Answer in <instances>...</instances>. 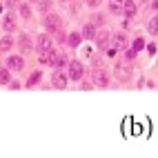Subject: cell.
<instances>
[{
  "instance_id": "603a6c76",
  "label": "cell",
  "mask_w": 158,
  "mask_h": 158,
  "mask_svg": "<svg viewBox=\"0 0 158 158\" xmlns=\"http://www.w3.org/2000/svg\"><path fill=\"white\" fill-rule=\"evenodd\" d=\"M143 47H145V40H143V38H136V40H134V51H140Z\"/></svg>"
},
{
  "instance_id": "d4e9b609",
  "label": "cell",
  "mask_w": 158,
  "mask_h": 158,
  "mask_svg": "<svg viewBox=\"0 0 158 158\" xmlns=\"http://www.w3.org/2000/svg\"><path fill=\"white\" fill-rule=\"evenodd\" d=\"M100 2H102V0H87V5H89V7H98Z\"/></svg>"
},
{
  "instance_id": "7c38bea8",
  "label": "cell",
  "mask_w": 158,
  "mask_h": 158,
  "mask_svg": "<svg viewBox=\"0 0 158 158\" xmlns=\"http://www.w3.org/2000/svg\"><path fill=\"white\" fill-rule=\"evenodd\" d=\"M65 62H67V58L65 56H62V54H54V58H51V65H54V67H62V65H65Z\"/></svg>"
},
{
  "instance_id": "8fae6325",
  "label": "cell",
  "mask_w": 158,
  "mask_h": 158,
  "mask_svg": "<svg viewBox=\"0 0 158 158\" xmlns=\"http://www.w3.org/2000/svg\"><path fill=\"white\" fill-rule=\"evenodd\" d=\"M20 51H23V54H27V51H31V40H29V36H23L20 38Z\"/></svg>"
},
{
  "instance_id": "ac0fdd59",
  "label": "cell",
  "mask_w": 158,
  "mask_h": 158,
  "mask_svg": "<svg viewBox=\"0 0 158 158\" xmlns=\"http://www.w3.org/2000/svg\"><path fill=\"white\" fill-rule=\"evenodd\" d=\"M147 27H149V34H154V36H158V14L149 20V25H147Z\"/></svg>"
},
{
  "instance_id": "4fadbf2b",
  "label": "cell",
  "mask_w": 158,
  "mask_h": 158,
  "mask_svg": "<svg viewBox=\"0 0 158 158\" xmlns=\"http://www.w3.org/2000/svg\"><path fill=\"white\" fill-rule=\"evenodd\" d=\"M2 27H5V31H14V29H16V20H14L11 16H5Z\"/></svg>"
},
{
  "instance_id": "2e32d148",
  "label": "cell",
  "mask_w": 158,
  "mask_h": 158,
  "mask_svg": "<svg viewBox=\"0 0 158 158\" xmlns=\"http://www.w3.org/2000/svg\"><path fill=\"white\" fill-rule=\"evenodd\" d=\"M80 40H82L80 34H69V36H67V43H69L71 47H78V45H80Z\"/></svg>"
},
{
  "instance_id": "44dd1931",
  "label": "cell",
  "mask_w": 158,
  "mask_h": 158,
  "mask_svg": "<svg viewBox=\"0 0 158 158\" xmlns=\"http://www.w3.org/2000/svg\"><path fill=\"white\" fill-rule=\"evenodd\" d=\"M9 78H11V76H9V71L7 69H0V82H2V85H7Z\"/></svg>"
},
{
  "instance_id": "8992f818",
  "label": "cell",
  "mask_w": 158,
  "mask_h": 158,
  "mask_svg": "<svg viewBox=\"0 0 158 158\" xmlns=\"http://www.w3.org/2000/svg\"><path fill=\"white\" fill-rule=\"evenodd\" d=\"M7 65H9V69L20 71V69L25 67V60H23V56H9L7 58Z\"/></svg>"
},
{
  "instance_id": "484cf974",
  "label": "cell",
  "mask_w": 158,
  "mask_h": 158,
  "mask_svg": "<svg viewBox=\"0 0 158 158\" xmlns=\"http://www.w3.org/2000/svg\"><path fill=\"white\" fill-rule=\"evenodd\" d=\"M62 2H65V5H71V2H73V0H62Z\"/></svg>"
},
{
  "instance_id": "9c48e42d",
  "label": "cell",
  "mask_w": 158,
  "mask_h": 158,
  "mask_svg": "<svg viewBox=\"0 0 158 158\" xmlns=\"http://www.w3.org/2000/svg\"><path fill=\"white\" fill-rule=\"evenodd\" d=\"M82 38H96V27H94L91 23H87L85 27H82Z\"/></svg>"
},
{
  "instance_id": "277c9868",
  "label": "cell",
  "mask_w": 158,
  "mask_h": 158,
  "mask_svg": "<svg viewBox=\"0 0 158 158\" xmlns=\"http://www.w3.org/2000/svg\"><path fill=\"white\" fill-rule=\"evenodd\" d=\"M60 27H62V23H60V18L58 16H47L45 18V29L49 31V34H56V31H60Z\"/></svg>"
},
{
  "instance_id": "30bf717a",
  "label": "cell",
  "mask_w": 158,
  "mask_h": 158,
  "mask_svg": "<svg viewBox=\"0 0 158 158\" xmlns=\"http://www.w3.org/2000/svg\"><path fill=\"white\" fill-rule=\"evenodd\" d=\"M96 43H98V47H107V43H109V34H107V31H100V34L96 36Z\"/></svg>"
},
{
  "instance_id": "7a4b0ae2",
  "label": "cell",
  "mask_w": 158,
  "mask_h": 158,
  "mask_svg": "<svg viewBox=\"0 0 158 158\" xmlns=\"http://www.w3.org/2000/svg\"><path fill=\"white\" fill-rule=\"evenodd\" d=\"M114 73H116V78H118V80H129L131 78V67L127 65V62H118V65H116L114 67Z\"/></svg>"
},
{
  "instance_id": "5bb4252c",
  "label": "cell",
  "mask_w": 158,
  "mask_h": 158,
  "mask_svg": "<svg viewBox=\"0 0 158 158\" xmlns=\"http://www.w3.org/2000/svg\"><path fill=\"white\" fill-rule=\"evenodd\" d=\"M51 58H54V51H40V62L43 65H51Z\"/></svg>"
},
{
  "instance_id": "ffe728a7",
  "label": "cell",
  "mask_w": 158,
  "mask_h": 158,
  "mask_svg": "<svg viewBox=\"0 0 158 158\" xmlns=\"http://www.w3.org/2000/svg\"><path fill=\"white\" fill-rule=\"evenodd\" d=\"M125 43H127V40H125V34H116L114 36V45L116 47H125Z\"/></svg>"
},
{
  "instance_id": "e0dca14e",
  "label": "cell",
  "mask_w": 158,
  "mask_h": 158,
  "mask_svg": "<svg viewBox=\"0 0 158 158\" xmlns=\"http://www.w3.org/2000/svg\"><path fill=\"white\" fill-rule=\"evenodd\" d=\"M109 9H111V14H120L123 11V0H111Z\"/></svg>"
},
{
  "instance_id": "cb8c5ba5",
  "label": "cell",
  "mask_w": 158,
  "mask_h": 158,
  "mask_svg": "<svg viewBox=\"0 0 158 158\" xmlns=\"http://www.w3.org/2000/svg\"><path fill=\"white\" fill-rule=\"evenodd\" d=\"M125 58H127V60H134V58H136V51H134V49H129L127 54H125Z\"/></svg>"
},
{
  "instance_id": "6da1fadb",
  "label": "cell",
  "mask_w": 158,
  "mask_h": 158,
  "mask_svg": "<svg viewBox=\"0 0 158 158\" xmlns=\"http://www.w3.org/2000/svg\"><path fill=\"white\" fill-rule=\"evenodd\" d=\"M91 82H94V85H98V87H107L109 85V73L105 71V69H94Z\"/></svg>"
},
{
  "instance_id": "3957f363",
  "label": "cell",
  "mask_w": 158,
  "mask_h": 158,
  "mask_svg": "<svg viewBox=\"0 0 158 158\" xmlns=\"http://www.w3.org/2000/svg\"><path fill=\"white\" fill-rule=\"evenodd\" d=\"M82 76H85V67H82V62L71 60V62H69V78H71V80H80Z\"/></svg>"
},
{
  "instance_id": "d6986e66",
  "label": "cell",
  "mask_w": 158,
  "mask_h": 158,
  "mask_svg": "<svg viewBox=\"0 0 158 158\" xmlns=\"http://www.w3.org/2000/svg\"><path fill=\"white\" fill-rule=\"evenodd\" d=\"M20 16H23L25 20H29V18H31V9H29V5H25V2L20 5Z\"/></svg>"
},
{
  "instance_id": "9a60e30c",
  "label": "cell",
  "mask_w": 158,
  "mask_h": 158,
  "mask_svg": "<svg viewBox=\"0 0 158 158\" xmlns=\"http://www.w3.org/2000/svg\"><path fill=\"white\" fill-rule=\"evenodd\" d=\"M11 47H14V40H11V38H7V36L0 38V51H9Z\"/></svg>"
},
{
  "instance_id": "5b68a950",
  "label": "cell",
  "mask_w": 158,
  "mask_h": 158,
  "mask_svg": "<svg viewBox=\"0 0 158 158\" xmlns=\"http://www.w3.org/2000/svg\"><path fill=\"white\" fill-rule=\"evenodd\" d=\"M51 47H54V40H51L47 34L38 36V51H51Z\"/></svg>"
},
{
  "instance_id": "7402d4cb",
  "label": "cell",
  "mask_w": 158,
  "mask_h": 158,
  "mask_svg": "<svg viewBox=\"0 0 158 158\" xmlns=\"http://www.w3.org/2000/svg\"><path fill=\"white\" fill-rule=\"evenodd\" d=\"M38 80H40V71H34V73H31V78L27 80V85H36Z\"/></svg>"
},
{
  "instance_id": "4316f807",
  "label": "cell",
  "mask_w": 158,
  "mask_h": 158,
  "mask_svg": "<svg viewBox=\"0 0 158 158\" xmlns=\"http://www.w3.org/2000/svg\"><path fill=\"white\" fill-rule=\"evenodd\" d=\"M154 7H156V9H158V0H156V2H154Z\"/></svg>"
},
{
  "instance_id": "ba28073f",
  "label": "cell",
  "mask_w": 158,
  "mask_h": 158,
  "mask_svg": "<svg viewBox=\"0 0 158 158\" xmlns=\"http://www.w3.org/2000/svg\"><path fill=\"white\" fill-rule=\"evenodd\" d=\"M51 82H54V87L65 89L67 87V76H65V73H60V71H56L54 76H51Z\"/></svg>"
},
{
  "instance_id": "52a82bcc",
  "label": "cell",
  "mask_w": 158,
  "mask_h": 158,
  "mask_svg": "<svg viewBox=\"0 0 158 158\" xmlns=\"http://www.w3.org/2000/svg\"><path fill=\"white\" fill-rule=\"evenodd\" d=\"M136 11H138V7H136L134 0H123V14L127 16V18L136 16Z\"/></svg>"
}]
</instances>
